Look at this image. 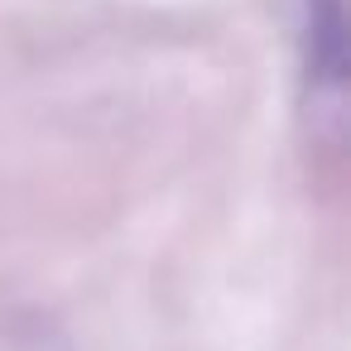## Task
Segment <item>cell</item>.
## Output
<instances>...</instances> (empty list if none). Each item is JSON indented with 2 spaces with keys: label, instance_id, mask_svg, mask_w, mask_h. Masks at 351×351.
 <instances>
[{
  "label": "cell",
  "instance_id": "cell-1",
  "mask_svg": "<svg viewBox=\"0 0 351 351\" xmlns=\"http://www.w3.org/2000/svg\"><path fill=\"white\" fill-rule=\"evenodd\" d=\"M303 44H308L313 92L341 97V82H346V34H341V5H337V0H308Z\"/></svg>",
  "mask_w": 351,
  "mask_h": 351
}]
</instances>
